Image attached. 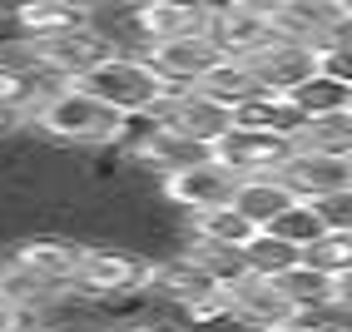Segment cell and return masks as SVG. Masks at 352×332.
Wrapping results in <instances>:
<instances>
[{"label": "cell", "mask_w": 352, "mask_h": 332, "mask_svg": "<svg viewBox=\"0 0 352 332\" xmlns=\"http://www.w3.org/2000/svg\"><path fill=\"white\" fill-rule=\"evenodd\" d=\"M268 233H278V239H288V243H298V248H308V243L322 239L327 228H322V219H318V208H313V203H293Z\"/></svg>", "instance_id": "cell-25"}, {"label": "cell", "mask_w": 352, "mask_h": 332, "mask_svg": "<svg viewBox=\"0 0 352 332\" xmlns=\"http://www.w3.org/2000/svg\"><path fill=\"white\" fill-rule=\"evenodd\" d=\"M333 313H347L352 318V273L333 278Z\"/></svg>", "instance_id": "cell-30"}, {"label": "cell", "mask_w": 352, "mask_h": 332, "mask_svg": "<svg viewBox=\"0 0 352 332\" xmlns=\"http://www.w3.org/2000/svg\"><path fill=\"white\" fill-rule=\"evenodd\" d=\"M233 129H258V134L293 139L302 129V114L293 109V100H283V94H253L243 109H233Z\"/></svg>", "instance_id": "cell-19"}, {"label": "cell", "mask_w": 352, "mask_h": 332, "mask_svg": "<svg viewBox=\"0 0 352 332\" xmlns=\"http://www.w3.org/2000/svg\"><path fill=\"white\" fill-rule=\"evenodd\" d=\"M208 159L223 164L233 179H273L288 169L293 159V139H278V134H258V129H228Z\"/></svg>", "instance_id": "cell-9"}, {"label": "cell", "mask_w": 352, "mask_h": 332, "mask_svg": "<svg viewBox=\"0 0 352 332\" xmlns=\"http://www.w3.org/2000/svg\"><path fill=\"white\" fill-rule=\"evenodd\" d=\"M149 120L164 134H174V139H184V144H194L204 154L233 129V114L223 104H214L208 94H199V89H169V94H164V104L149 114Z\"/></svg>", "instance_id": "cell-6"}, {"label": "cell", "mask_w": 352, "mask_h": 332, "mask_svg": "<svg viewBox=\"0 0 352 332\" xmlns=\"http://www.w3.org/2000/svg\"><path fill=\"white\" fill-rule=\"evenodd\" d=\"M25 124L45 139H55V144H69V149H114L120 144V129H124L120 114L104 109L95 94H85L80 85H55L30 109Z\"/></svg>", "instance_id": "cell-1"}, {"label": "cell", "mask_w": 352, "mask_h": 332, "mask_svg": "<svg viewBox=\"0 0 352 332\" xmlns=\"http://www.w3.org/2000/svg\"><path fill=\"white\" fill-rule=\"evenodd\" d=\"M347 114H352V104H347Z\"/></svg>", "instance_id": "cell-33"}, {"label": "cell", "mask_w": 352, "mask_h": 332, "mask_svg": "<svg viewBox=\"0 0 352 332\" xmlns=\"http://www.w3.org/2000/svg\"><path fill=\"white\" fill-rule=\"evenodd\" d=\"M253 233H258V228H253V223H248L233 203L208 208V213H199V219H184V239H189V243L223 248V253H243Z\"/></svg>", "instance_id": "cell-18"}, {"label": "cell", "mask_w": 352, "mask_h": 332, "mask_svg": "<svg viewBox=\"0 0 352 332\" xmlns=\"http://www.w3.org/2000/svg\"><path fill=\"white\" fill-rule=\"evenodd\" d=\"M20 124H25V120H15V114H10V109H0V134H15Z\"/></svg>", "instance_id": "cell-31"}, {"label": "cell", "mask_w": 352, "mask_h": 332, "mask_svg": "<svg viewBox=\"0 0 352 332\" xmlns=\"http://www.w3.org/2000/svg\"><path fill=\"white\" fill-rule=\"evenodd\" d=\"M208 40L219 45L223 60H258L273 50L278 25H273V5H253V0H233V5H208Z\"/></svg>", "instance_id": "cell-5"}, {"label": "cell", "mask_w": 352, "mask_h": 332, "mask_svg": "<svg viewBox=\"0 0 352 332\" xmlns=\"http://www.w3.org/2000/svg\"><path fill=\"white\" fill-rule=\"evenodd\" d=\"M15 30L25 45L40 40H60V35H75L85 25H95V5H75V0H25V5L10 10Z\"/></svg>", "instance_id": "cell-14"}, {"label": "cell", "mask_w": 352, "mask_h": 332, "mask_svg": "<svg viewBox=\"0 0 352 332\" xmlns=\"http://www.w3.org/2000/svg\"><path fill=\"white\" fill-rule=\"evenodd\" d=\"M114 55H124V50H120V40H114L104 25H85L75 35L25 45V60L40 69L45 80H55V85H80L85 75H95V69L109 65Z\"/></svg>", "instance_id": "cell-4"}, {"label": "cell", "mask_w": 352, "mask_h": 332, "mask_svg": "<svg viewBox=\"0 0 352 332\" xmlns=\"http://www.w3.org/2000/svg\"><path fill=\"white\" fill-rule=\"evenodd\" d=\"M283 184L302 203H322V199L352 194V159H327V154H298L293 149L288 169H283Z\"/></svg>", "instance_id": "cell-15"}, {"label": "cell", "mask_w": 352, "mask_h": 332, "mask_svg": "<svg viewBox=\"0 0 352 332\" xmlns=\"http://www.w3.org/2000/svg\"><path fill=\"white\" fill-rule=\"evenodd\" d=\"M80 89L95 94V100L104 109H114L120 120H149V114L164 104V94H169V85L154 75V65L144 55H114L109 65L95 69V75H85Z\"/></svg>", "instance_id": "cell-2"}, {"label": "cell", "mask_w": 352, "mask_h": 332, "mask_svg": "<svg viewBox=\"0 0 352 332\" xmlns=\"http://www.w3.org/2000/svg\"><path fill=\"white\" fill-rule=\"evenodd\" d=\"M75 293L89 302H120V298L149 293V258L139 248L85 243L80 268H75Z\"/></svg>", "instance_id": "cell-3"}, {"label": "cell", "mask_w": 352, "mask_h": 332, "mask_svg": "<svg viewBox=\"0 0 352 332\" xmlns=\"http://www.w3.org/2000/svg\"><path fill=\"white\" fill-rule=\"evenodd\" d=\"M322 75L338 80L342 89H352V45H333V50H322Z\"/></svg>", "instance_id": "cell-27"}, {"label": "cell", "mask_w": 352, "mask_h": 332, "mask_svg": "<svg viewBox=\"0 0 352 332\" xmlns=\"http://www.w3.org/2000/svg\"><path fill=\"white\" fill-rule=\"evenodd\" d=\"M80 253H85V243L69 239V233H25V239H15L6 248V258L15 268H25L35 283H45L55 293H75Z\"/></svg>", "instance_id": "cell-8"}, {"label": "cell", "mask_w": 352, "mask_h": 332, "mask_svg": "<svg viewBox=\"0 0 352 332\" xmlns=\"http://www.w3.org/2000/svg\"><path fill=\"white\" fill-rule=\"evenodd\" d=\"M144 60L154 65V75L169 85V89H194V85H204V75H208L223 55H219V45L208 40V35H189V40L149 45Z\"/></svg>", "instance_id": "cell-12"}, {"label": "cell", "mask_w": 352, "mask_h": 332, "mask_svg": "<svg viewBox=\"0 0 352 332\" xmlns=\"http://www.w3.org/2000/svg\"><path fill=\"white\" fill-rule=\"evenodd\" d=\"M293 203H302V199L283 184V174H273V179H239V188H233V208H239L253 228H273Z\"/></svg>", "instance_id": "cell-17"}, {"label": "cell", "mask_w": 352, "mask_h": 332, "mask_svg": "<svg viewBox=\"0 0 352 332\" xmlns=\"http://www.w3.org/2000/svg\"><path fill=\"white\" fill-rule=\"evenodd\" d=\"M302 268H313V273H322V278L352 273V233H322L318 243L302 248Z\"/></svg>", "instance_id": "cell-24"}, {"label": "cell", "mask_w": 352, "mask_h": 332, "mask_svg": "<svg viewBox=\"0 0 352 332\" xmlns=\"http://www.w3.org/2000/svg\"><path fill=\"white\" fill-rule=\"evenodd\" d=\"M248 69H253V80H258L263 94H283V100H288L293 89H302L322 69V50L298 45V40H278L273 50H263L258 60H248Z\"/></svg>", "instance_id": "cell-11"}, {"label": "cell", "mask_w": 352, "mask_h": 332, "mask_svg": "<svg viewBox=\"0 0 352 332\" xmlns=\"http://www.w3.org/2000/svg\"><path fill=\"white\" fill-rule=\"evenodd\" d=\"M298 154H327V159H352V114H322V120H308L293 134Z\"/></svg>", "instance_id": "cell-22"}, {"label": "cell", "mask_w": 352, "mask_h": 332, "mask_svg": "<svg viewBox=\"0 0 352 332\" xmlns=\"http://www.w3.org/2000/svg\"><path fill=\"white\" fill-rule=\"evenodd\" d=\"M223 293H228V307H233V322H239V327L263 332V327H278V322L298 318V313H293V302L283 298V288H278L273 278L243 273V278H233Z\"/></svg>", "instance_id": "cell-13"}, {"label": "cell", "mask_w": 352, "mask_h": 332, "mask_svg": "<svg viewBox=\"0 0 352 332\" xmlns=\"http://www.w3.org/2000/svg\"><path fill=\"white\" fill-rule=\"evenodd\" d=\"M233 188H239V179H233L223 164L199 159V164H189V169H179V174H169V179H159V184H154V194L169 203L179 219H199V213H208V208L233 203Z\"/></svg>", "instance_id": "cell-7"}, {"label": "cell", "mask_w": 352, "mask_h": 332, "mask_svg": "<svg viewBox=\"0 0 352 332\" xmlns=\"http://www.w3.org/2000/svg\"><path fill=\"white\" fill-rule=\"evenodd\" d=\"M288 100H293V109L302 114V124H308V120H322V114H342V109L352 104V89H342L338 80H327L322 69H318V75L302 85V89H293Z\"/></svg>", "instance_id": "cell-23"}, {"label": "cell", "mask_w": 352, "mask_h": 332, "mask_svg": "<svg viewBox=\"0 0 352 332\" xmlns=\"http://www.w3.org/2000/svg\"><path fill=\"white\" fill-rule=\"evenodd\" d=\"M129 30H134V50L139 55H144L149 45L208 35V5H189V0H144V5L129 10Z\"/></svg>", "instance_id": "cell-10"}, {"label": "cell", "mask_w": 352, "mask_h": 332, "mask_svg": "<svg viewBox=\"0 0 352 332\" xmlns=\"http://www.w3.org/2000/svg\"><path fill=\"white\" fill-rule=\"evenodd\" d=\"M45 332H104V327H75V322H60V327H45Z\"/></svg>", "instance_id": "cell-32"}, {"label": "cell", "mask_w": 352, "mask_h": 332, "mask_svg": "<svg viewBox=\"0 0 352 332\" xmlns=\"http://www.w3.org/2000/svg\"><path fill=\"white\" fill-rule=\"evenodd\" d=\"M194 89L208 94L214 104H223L228 114H233V109H243L253 94H263V89H258V80H253V69H248L243 60H219V65L204 75V85H194Z\"/></svg>", "instance_id": "cell-21"}, {"label": "cell", "mask_w": 352, "mask_h": 332, "mask_svg": "<svg viewBox=\"0 0 352 332\" xmlns=\"http://www.w3.org/2000/svg\"><path fill=\"white\" fill-rule=\"evenodd\" d=\"M109 332H184V327H174V322H164V318H129V322H120V327H109Z\"/></svg>", "instance_id": "cell-29"}, {"label": "cell", "mask_w": 352, "mask_h": 332, "mask_svg": "<svg viewBox=\"0 0 352 332\" xmlns=\"http://www.w3.org/2000/svg\"><path fill=\"white\" fill-rule=\"evenodd\" d=\"M263 332H342L333 318H288V322H278V327H263Z\"/></svg>", "instance_id": "cell-28"}, {"label": "cell", "mask_w": 352, "mask_h": 332, "mask_svg": "<svg viewBox=\"0 0 352 332\" xmlns=\"http://www.w3.org/2000/svg\"><path fill=\"white\" fill-rule=\"evenodd\" d=\"M318 208V219L327 233H352V194H338V199H322L313 203Z\"/></svg>", "instance_id": "cell-26"}, {"label": "cell", "mask_w": 352, "mask_h": 332, "mask_svg": "<svg viewBox=\"0 0 352 332\" xmlns=\"http://www.w3.org/2000/svg\"><path fill=\"white\" fill-rule=\"evenodd\" d=\"M214 288H219L214 273H208L194 253H164V258L149 263V293L164 298V302H174V307L194 302V298L214 293Z\"/></svg>", "instance_id": "cell-16"}, {"label": "cell", "mask_w": 352, "mask_h": 332, "mask_svg": "<svg viewBox=\"0 0 352 332\" xmlns=\"http://www.w3.org/2000/svg\"><path fill=\"white\" fill-rule=\"evenodd\" d=\"M243 268L278 283V278H288V273L302 268V248L288 243V239H278V233H268V228H258L248 239V248H243Z\"/></svg>", "instance_id": "cell-20"}]
</instances>
